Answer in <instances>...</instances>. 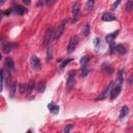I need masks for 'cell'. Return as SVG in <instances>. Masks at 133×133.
I'll return each instance as SVG.
<instances>
[{
	"label": "cell",
	"instance_id": "cell-27",
	"mask_svg": "<svg viewBox=\"0 0 133 133\" xmlns=\"http://www.w3.org/2000/svg\"><path fill=\"white\" fill-rule=\"evenodd\" d=\"M132 8H133V0H128L126 4V10L127 12H131Z\"/></svg>",
	"mask_w": 133,
	"mask_h": 133
},
{
	"label": "cell",
	"instance_id": "cell-21",
	"mask_svg": "<svg viewBox=\"0 0 133 133\" xmlns=\"http://www.w3.org/2000/svg\"><path fill=\"white\" fill-rule=\"evenodd\" d=\"M3 79L7 87L10 86V74L9 72H3Z\"/></svg>",
	"mask_w": 133,
	"mask_h": 133
},
{
	"label": "cell",
	"instance_id": "cell-34",
	"mask_svg": "<svg viewBox=\"0 0 133 133\" xmlns=\"http://www.w3.org/2000/svg\"><path fill=\"white\" fill-rule=\"evenodd\" d=\"M114 49H115V44L113 42H110V50H111V53L115 52Z\"/></svg>",
	"mask_w": 133,
	"mask_h": 133
},
{
	"label": "cell",
	"instance_id": "cell-38",
	"mask_svg": "<svg viewBox=\"0 0 133 133\" xmlns=\"http://www.w3.org/2000/svg\"><path fill=\"white\" fill-rule=\"evenodd\" d=\"M5 2H6V0H0V6H1V5H3Z\"/></svg>",
	"mask_w": 133,
	"mask_h": 133
},
{
	"label": "cell",
	"instance_id": "cell-26",
	"mask_svg": "<svg viewBox=\"0 0 133 133\" xmlns=\"http://www.w3.org/2000/svg\"><path fill=\"white\" fill-rule=\"evenodd\" d=\"M3 72H4L3 69H0V92L2 91V85H3V82H4V79H3Z\"/></svg>",
	"mask_w": 133,
	"mask_h": 133
},
{
	"label": "cell",
	"instance_id": "cell-13",
	"mask_svg": "<svg viewBox=\"0 0 133 133\" xmlns=\"http://www.w3.org/2000/svg\"><path fill=\"white\" fill-rule=\"evenodd\" d=\"M5 65H6V68L9 70V71H15V62L14 60L10 58V57H7L5 59Z\"/></svg>",
	"mask_w": 133,
	"mask_h": 133
},
{
	"label": "cell",
	"instance_id": "cell-17",
	"mask_svg": "<svg viewBox=\"0 0 133 133\" xmlns=\"http://www.w3.org/2000/svg\"><path fill=\"white\" fill-rule=\"evenodd\" d=\"M48 108H49V110L53 114H57L58 111H59V107L57 105H55L53 102H51V103L48 104Z\"/></svg>",
	"mask_w": 133,
	"mask_h": 133
},
{
	"label": "cell",
	"instance_id": "cell-42",
	"mask_svg": "<svg viewBox=\"0 0 133 133\" xmlns=\"http://www.w3.org/2000/svg\"><path fill=\"white\" fill-rule=\"evenodd\" d=\"M2 58V55H1V53H0V59H1Z\"/></svg>",
	"mask_w": 133,
	"mask_h": 133
},
{
	"label": "cell",
	"instance_id": "cell-18",
	"mask_svg": "<svg viewBox=\"0 0 133 133\" xmlns=\"http://www.w3.org/2000/svg\"><path fill=\"white\" fill-rule=\"evenodd\" d=\"M46 90V81L45 80H42L38 83V86H37V91L39 93H44Z\"/></svg>",
	"mask_w": 133,
	"mask_h": 133
},
{
	"label": "cell",
	"instance_id": "cell-32",
	"mask_svg": "<svg viewBox=\"0 0 133 133\" xmlns=\"http://www.w3.org/2000/svg\"><path fill=\"white\" fill-rule=\"evenodd\" d=\"M52 59V49H48L47 51V60H51Z\"/></svg>",
	"mask_w": 133,
	"mask_h": 133
},
{
	"label": "cell",
	"instance_id": "cell-41",
	"mask_svg": "<svg viewBox=\"0 0 133 133\" xmlns=\"http://www.w3.org/2000/svg\"><path fill=\"white\" fill-rule=\"evenodd\" d=\"M129 84H132V77H130V79H129Z\"/></svg>",
	"mask_w": 133,
	"mask_h": 133
},
{
	"label": "cell",
	"instance_id": "cell-4",
	"mask_svg": "<svg viewBox=\"0 0 133 133\" xmlns=\"http://www.w3.org/2000/svg\"><path fill=\"white\" fill-rule=\"evenodd\" d=\"M72 12H73V22L75 23V22H77L80 19V3L79 2L74 3Z\"/></svg>",
	"mask_w": 133,
	"mask_h": 133
},
{
	"label": "cell",
	"instance_id": "cell-37",
	"mask_svg": "<svg viewBox=\"0 0 133 133\" xmlns=\"http://www.w3.org/2000/svg\"><path fill=\"white\" fill-rule=\"evenodd\" d=\"M22 1H23V3H24L25 5H30V3H31L30 0H22Z\"/></svg>",
	"mask_w": 133,
	"mask_h": 133
},
{
	"label": "cell",
	"instance_id": "cell-12",
	"mask_svg": "<svg viewBox=\"0 0 133 133\" xmlns=\"http://www.w3.org/2000/svg\"><path fill=\"white\" fill-rule=\"evenodd\" d=\"M102 70L105 74L107 75H111L113 73V69H112V66L110 65L109 63H103L102 64Z\"/></svg>",
	"mask_w": 133,
	"mask_h": 133
},
{
	"label": "cell",
	"instance_id": "cell-24",
	"mask_svg": "<svg viewBox=\"0 0 133 133\" xmlns=\"http://www.w3.org/2000/svg\"><path fill=\"white\" fill-rule=\"evenodd\" d=\"M9 87H10V97L13 98L16 94V91H17V82H13Z\"/></svg>",
	"mask_w": 133,
	"mask_h": 133
},
{
	"label": "cell",
	"instance_id": "cell-10",
	"mask_svg": "<svg viewBox=\"0 0 133 133\" xmlns=\"http://www.w3.org/2000/svg\"><path fill=\"white\" fill-rule=\"evenodd\" d=\"M123 74H124V69H121V70L118 72L117 79H115V84H117V85H121V86H122V84H123V81H124Z\"/></svg>",
	"mask_w": 133,
	"mask_h": 133
},
{
	"label": "cell",
	"instance_id": "cell-7",
	"mask_svg": "<svg viewBox=\"0 0 133 133\" xmlns=\"http://www.w3.org/2000/svg\"><path fill=\"white\" fill-rule=\"evenodd\" d=\"M111 86H112V82H110V83L105 87V90L102 92V94L96 98V101H102V100H105V99L107 98V96H108V93L110 92V90H111Z\"/></svg>",
	"mask_w": 133,
	"mask_h": 133
},
{
	"label": "cell",
	"instance_id": "cell-20",
	"mask_svg": "<svg viewBox=\"0 0 133 133\" xmlns=\"http://www.w3.org/2000/svg\"><path fill=\"white\" fill-rule=\"evenodd\" d=\"M35 86H36L35 80H30L29 83L27 84V91H26V94H27V95H30V94L32 93V91H33V88H35Z\"/></svg>",
	"mask_w": 133,
	"mask_h": 133
},
{
	"label": "cell",
	"instance_id": "cell-5",
	"mask_svg": "<svg viewBox=\"0 0 133 133\" xmlns=\"http://www.w3.org/2000/svg\"><path fill=\"white\" fill-rule=\"evenodd\" d=\"M75 75H76V72H75V71H71V72L69 73L68 80H66V86H65V87H66V91H70L71 88L74 86L75 81H76Z\"/></svg>",
	"mask_w": 133,
	"mask_h": 133
},
{
	"label": "cell",
	"instance_id": "cell-9",
	"mask_svg": "<svg viewBox=\"0 0 133 133\" xmlns=\"http://www.w3.org/2000/svg\"><path fill=\"white\" fill-rule=\"evenodd\" d=\"M18 47V44H13V43H6L5 45L3 46V48H2V50H3V52L4 53H8V52H10L12 50H14L15 48H17Z\"/></svg>",
	"mask_w": 133,
	"mask_h": 133
},
{
	"label": "cell",
	"instance_id": "cell-30",
	"mask_svg": "<svg viewBox=\"0 0 133 133\" xmlns=\"http://www.w3.org/2000/svg\"><path fill=\"white\" fill-rule=\"evenodd\" d=\"M73 127H74V125L73 124H70V125H66L65 127H64V129H63V132H65V133H69L72 129H73Z\"/></svg>",
	"mask_w": 133,
	"mask_h": 133
},
{
	"label": "cell",
	"instance_id": "cell-8",
	"mask_svg": "<svg viewBox=\"0 0 133 133\" xmlns=\"http://www.w3.org/2000/svg\"><path fill=\"white\" fill-rule=\"evenodd\" d=\"M121 90H122V86L121 85H115L112 90H110V99L111 100H114L121 93Z\"/></svg>",
	"mask_w": 133,
	"mask_h": 133
},
{
	"label": "cell",
	"instance_id": "cell-40",
	"mask_svg": "<svg viewBox=\"0 0 133 133\" xmlns=\"http://www.w3.org/2000/svg\"><path fill=\"white\" fill-rule=\"evenodd\" d=\"M9 13H10L9 10H6V12H3V15H6V16H7V15H9Z\"/></svg>",
	"mask_w": 133,
	"mask_h": 133
},
{
	"label": "cell",
	"instance_id": "cell-31",
	"mask_svg": "<svg viewBox=\"0 0 133 133\" xmlns=\"http://www.w3.org/2000/svg\"><path fill=\"white\" fill-rule=\"evenodd\" d=\"M121 2H122V0H117L115 2H113V3L111 4V9H113V10H114V9H117V7L121 4Z\"/></svg>",
	"mask_w": 133,
	"mask_h": 133
},
{
	"label": "cell",
	"instance_id": "cell-19",
	"mask_svg": "<svg viewBox=\"0 0 133 133\" xmlns=\"http://www.w3.org/2000/svg\"><path fill=\"white\" fill-rule=\"evenodd\" d=\"M91 60V55H84V56H82L81 57V59H80V64H81V68L83 69V68H85L86 66V64H87V62Z\"/></svg>",
	"mask_w": 133,
	"mask_h": 133
},
{
	"label": "cell",
	"instance_id": "cell-15",
	"mask_svg": "<svg viewBox=\"0 0 133 133\" xmlns=\"http://www.w3.org/2000/svg\"><path fill=\"white\" fill-rule=\"evenodd\" d=\"M119 30H117V31H114V32H112V33H109V35H107L106 37H105V41L107 42V43H110V42H113V40L118 37V35H119Z\"/></svg>",
	"mask_w": 133,
	"mask_h": 133
},
{
	"label": "cell",
	"instance_id": "cell-16",
	"mask_svg": "<svg viewBox=\"0 0 133 133\" xmlns=\"http://www.w3.org/2000/svg\"><path fill=\"white\" fill-rule=\"evenodd\" d=\"M102 20L105 21V22H110V21L115 20V16L113 14H111V13H105L102 16Z\"/></svg>",
	"mask_w": 133,
	"mask_h": 133
},
{
	"label": "cell",
	"instance_id": "cell-28",
	"mask_svg": "<svg viewBox=\"0 0 133 133\" xmlns=\"http://www.w3.org/2000/svg\"><path fill=\"white\" fill-rule=\"evenodd\" d=\"M94 4H95V0H87V3H86V8H87V10H88V12H90V10L93 8Z\"/></svg>",
	"mask_w": 133,
	"mask_h": 133
},
{
	"label": "cell",
	"instance_id": "cell-2",
	"mask_svg": "<svg viewBox=\"0 0 133 133\" xmlns=\"http://www.w3.org/2000/svg\"><path fill=\"white\" fill-rule=\"evenodd\" d=\"M78 42H79V39L78 37H72L70 39V42H69V45H68V48H66V52L68 53H72L75 51V49L77 48V45H78Z\"/></svg>",
	"mask_w": 133,
	"mask_h": 133
},
{
	"label": "cell",
	"instance_id": "cell-29",
	"mask_svg": "<svg viewBox=\"0 0 133 133\" xmlns=\"http://www.w3.org/2000/svg\"><path fill=\"white\" fill-rule=\"evenodd\" d=\"M26 91H27V85L25 83H23V82L20 83V93L21 94H24Z\"/></svg>",
	"mask_w": 133,
	"mask_h": 133
},
{
	"label": "cell",
	"instance_id": "cell-11",
	"mask_svg": "<svg viewBox=\"0 0 133 133\" xmlns=\"http://www.w3.org/2000/svg\"><path fill=\"white\" fill-rule=\"evenodd\" d=\"M13 12H14L15 14H17V15L22 16V15L25 14L26 9H25L23 6H21V5H14V6H13Z\"/></svg>",
	"mask_w": 133,
	"mask_h": 133
},
{
	"label": "cell",
	"instance_id": "cell-23",
	"mask_svg": "<svg viewBox=\"0 0 133 133\" xmlns=\"http://www.w3.org/2000/svg\"><path fill=\"white\" fill-rule=\"evenodd\" d=\"M91 33V30H90V24L86 23L84 26H83V29H82V35L83 37H88V35Z\"/></svg>",
	"mask_w": 133,
	"mask_h": 133
},
{
	"label": "cell",
	"instance_id": "cell-6",
	"mask_svg": "<svg viewBox=\"0 0 133 133\" xmlns=\"http://www.w3.org/2000/svg\"><path fill=\"white\" fill-rule=\"evenodd\" d=\"M30 64H31V68L33 70H40L41 66H42V63H41V60L39 57H37L36 55H32L31 58H30Z\"/></svg>",
	"mask_w": 133,
	"mask_h": 133
},
{
	"label": "cell",
	"instance_id": "cell-25",
	"mask_svg": "<svg viewBox=\"0 0 133 133\" xmlns=\"http://www.w3.org/2000/svg\"><path fill=\"white\" fill-rule=\"evenodd\" d=\"M71 61H73V58H68V59H64V60H62V62L60 63V65H59V68H60V70H62L65 65H68Z\"/></svg>",
	"mask_w": 133,
	"mask_h": 133
},
{
	"label": "cell",
	"instance_id": "cell-3",
	"mask_svg": "<svg viewBox=\"0 0 133 133\" xmlns=\"http://www.w3.org/2000/svg\"><path fill=\"white\" fill-rule=\"evenodd\" d=\"M53 36H54V29H53V27L48 28L47 31H46V33H45V38H44V43H43V46L44 47H47L49 45Z\"/></svg>",
	"mask_w": 133,
	"mask_h": 133
},
{
	"label": "cell",
	"instance_id": "cell-22",
	"mask_svg": "<svg viewBox=\"0 0 133 133\" xmlns=\"http://www.w3.org/2000/svg\"><path fill=\"white\" fill-rule=\"evenodd\" d=\"M114 51L118 52V53H120V54H126V52H127L126 48H125L123 45H122V44H120V45H117V46H115Z\"/></svg>",
	"mask_w": 133,
	"mask_h": 133
},
{
	"label": "cell",
	"instance_id": "cell-35",
	"mask_svg": "<svg viewBox=\"0 0 133 133\" xmlns=\"http://www.w3.org/2000/svg\"><path fill=\"white\" fill-rule=\"evenodd\" d=\"M46 1V5L47 6H50L51 4H53L54 2H55V0H45Z\"/></svg>",
	"mask_w": 133,
	"mask_h": 133
},
{
	"label": "cell",
	"instance_id": "cell-33",
	"mask_svg": "<svg viewBox=\"0 0 133 133\" xmlns=\"http://www.w3.org/2000/svg\"><path fill=\"white\" fill-rule=\"evenodd\" d=\"M88 72H90V71H88L87 69H86V66H85V68H83L82 69V73H81V76L82 77H85L87 74H88Z\"/></svg>",
	"mask_w": 133,
	"mask_h": 133
},
{
	"label": "cell",
	"instance_id": "cell-1",
	"mask_svg": "<svg viewBox=\"0 0 133 133\" xmlns=\"http://www.w3.org/2000/svg\"><path fill=\"white\" fill-rule=\"evenodd\" d=\"M66 23H68V20H66V19H63V20L60 22V23H59L56 32L54 33V40H55V41H57V40L62 36V33H63V31H64V28H65Z\"/></svg>",
	"mask_w": 133,
	"mask_h": 133
},
{
	"label": "cell",
	"instance_id": "cell-36",
	"mask_svg": "<svg viewBox=\"0 0 133 133\" xmlns=\"http://www.w3.org/2000/svg\"><path fill=\"white\" fill-rule=\"evenodd\" d=\"M94 44H95V46H96V48H98V46H99V44H100V40H99V38H96V39L94 40Z\"/></svg>",
	"mask_w": 133,
	"mask_h": 133
},
{
	"label": "cell",
	"instance_id": "cell-39",
	"mask_svg": "<svg viewBox=\"0 0 133 133\" xmlns=\"http://www.w3.org/2000/svg\"><path fill=\"white\" fill-rule=\"evenodd\" d=\"M3 16H4V15H3V12H0V21H1V20H2V18H3Z\"/></svg>",
	"mask_w": 133,
	"mask_h": 133
},
{
	"label": "cell",
	"instance_id": "cell-14",
	"mask_svg": "<svg viewBox=\"0 0 133 133\" xmlns=\"http://www.w3.org/2000/svg\"><path fill=\"white\" fill-rule=\"evenodd\" d=\"M129 113V107L128 106H123L121 108V111H120V120H123L125 119Z\"/></svg>",
	"mask_w": 133,
	"mask_h": 133
}]
</instances>
